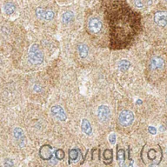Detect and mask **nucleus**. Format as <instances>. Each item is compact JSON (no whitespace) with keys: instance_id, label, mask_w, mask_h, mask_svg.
I'll return each mask as SVG.
<instances>
[{"instance_id":"obj_1","label":"nucleus","mask_w":167,"mask_h":167,"mask_svg":"<svg viewBox=\"0 0 167 167\" xmlns=\"http://www.w3.org/2000/svg\"><path fill=\"white\" fill-rule=\"evenodd\" d=\"M105 18L109 27L112 50H124L131 46L142 32V18L126 0H105Z\"/></svg>"},{"instance_id":"obj_2","label":"nucleus","mask_w":167,"mask_h":167,"mask_svg":"<svg viewBox=\"0 0 167 167\" xmlns=\"http://www.w3.org/2000/svg\"><path fill=\"white\" fill-rule=\"evenodd\" d=\"M145 72L148 81L152 84L163 80L167 73V54L165 52L151 54L146 63Z\"/></svg>"},{"instance_id":"obj_3","label":"nucleus","mask_w":167,"mask_h":167,"mask_svg":"<svg viewBox=\"0 0 167 167\" xmlns=\"http://www.w3.org/2000/svg\"><path fill=\"white\" fill-rule=\"evenodd\" d=\"M151 21L152 24L156 27L155 31L164 33L165 38H167V6L155 11L152 14Z\"/></svg>"},{"instance_id":"obj_4","label":"nucleus","mask_w":167,"mask_h":167,"mask_svg":"<svg viewBox=\"0 0 167 167\" xmlns=\"http://www.w3.org/2000/svg\"><path fill=\"white\" fill-rule=\"evenodd\" d=\"M28 60L32 65H41L44 62V54L37 44L32 45L28 52Z\"/></svg>"},{"instance_id":"obj_5","label":"nucleus","mask_w":167,"mask_h":167,"mask_svg":"<svg viewBox=\"0 0 167 167\" xmlns=\"http://www.w3.org/2000/svg\"><path fill=\"white\" fill-rule=\"evenodd\" d=\"M135 119V115L130 110L122 111L119 116V123L123 127H128L133 124Z\"/></svg>"},{"instance_id":"obj_6","label":"nucleus","mask_w":167,"mask_h":167,"mask_svg":"<svg viewBox=\"0 0 167 167\" xmlns=\"http://www.w3.org/2000/svg\"><path fill=\"white\" fill-rule=\"evenodd\" d=\"M97 115L101 123L106 124L107 122L110 120V118H111V110L107 105H101L100 106H99L98 108Z\"/></svg>"},{"instance_id":"obj_7","label":"nucleus","mask_w":167,"mask_h":167,"mask_svg":"<svg viewBox=\"0 0 167 167\" xmlns=\"http://www.w3.org/2000/svg\"><path fill=\"white\" fill-rule=\"evenodd\" d=\"M35 13L40 20L51 21L54 18V12L51 10H45L42 7H38L35 10Z\"/></svg>"},{"instance_id":"obj_8","label":"nucleus","mask_w":167,"mask_h":167,"mask_svg":"<svg viewBox=\"0 0 167 167\" xmlns=\"http://www.w3.org/2000/svg\"><path fill=\"white\" fill-rule=\"evenodd\" d=\"M103 28V24L98 18H92L88 22V30L92 34H98Z\"/></svg>"},{"instance_id":"obj_9","label":"nucleus","mask_w":167,"mask_h":167,"mask_svg":"<svg viewBox=\"0 0 167 167\" xmlns=\"http://www.w3.org/2000/svg\"><path fill=\"white\" fill-rule=\"evenodd\" d=\"M51 112L53 115L56 119H58L60 121H65L66 120V114L65 112L64 109L60 106V105H53L51 108Z\"/></svg>"},{"instance_id":"obj_10","label":"nucleus","mask_w":167,"mask_h":167,"mask_svg":"<svg viewBox=\"0 0 167 167\" xmlns=\"http://www.w3.org/2000/svg\"><path fill=\"white\" fill-rule=\"evenodd\" d=\"M39 156L43 160H51L52 158V147L45 145L39 149Z\"/></svg>"},{"instance_id":"obj_11","label":"nucleus","mask_w":167,"mask_h":167,"mask_svg":"<svg viewBox=\"0 0 167 167\" xmlns=\"http://www.w3.org/2000/svg\"><path fill=\"white\" fill-rule=\"evenodd\" d=\"M81 129H82V132L85 134V135H87V136H91L92 133V125H91V123L86 119H84L82 120Z\"/></svg>"},{"instance_id":"obj_12","label":"nucleus","mask_w":167,"mask_h":167,"mask_svg":"<svg viewBox=\"0 0 167 167\" xmlns=\"http://www.w3.org/2000/svg\"><path fill=\"white\" fill-rule=\"evenodd\" d=\"M78 55L81 58H85L88 54H89V48L85 44H83V43H80L78 45Z\"/></svg>"},{"instance_id":"obj_13","label":"nucleus","mask_w":167,"mask_h":167,"mask_svg":"<svg viewBox=\"0 0 167 167\" xmlns=\"http://www.w3.org/2000/svg\"><path fill=\"white\" fill-rule=\"evenodd\" d=\"M104 163L105 165H110L113 159V152L111 149H105L103 152Z\"/></svg>"},{"instance_id":"obj_14","label":"nucleus","mask_w":167,"mask_h":167,"mask_svg":"<svg viewBox=\"0 0 167 167\" xmlns=\"http://www.w3.org/2000/svg\"><path fill=\"white\" fill-rule=\"evenodd\" d=\"M134 5L138 9H144L152 3V0H132Z\"/></svg>"},{"instance_id":"obj_15","label":"nucleus","mask_w":167,"mask_h":167,"mask_svg":"<svg viewBox=\"0 0 167 167\" xmlns=\"http://www.w3.org/2000/svg\"><path fill=\"white\" fill-rule=\"evenodd\" d=\"M117 160L120 166H123L125 161V150L124 149H119L117 151Z\"/></svg>"},{"instance_id":"obj_16","label":"nucleus","mask_w":167,"mask_h":167,"mask_svg":"<svg viewBox=\"0 0 167 167\" xmlns=\"http://www.w3.org/2000/svg\"><path fill=\"white\" fill-rule=\"evenodd\" d=\"M118 67L121 72H126L127 70H129V68L131 67V62L126 60V59H122V60L119 61Z\"/></svg>"},{"instance_id":"obj_17","label":"nucleus","mask_w":167,"mask_h":167,"mask_svg":"<svg viewBox=\"0 0 167 167\" xmlns=\"http://www.w3.org/2000/svg\"><path fill=\"white\" fill-rule=\"evenodd\" d=\"M15 10H16V7H15V5L12 2H6L4 5V11L8 15L13 14Z\"/></svg>"},{"instance_id":"obj_18","label":"nucleus","mask_w":167,"mask_h":167,"mask_svg":"<svg viewBox=\"0 0 167 167\" xmlns=\"http://www.w3.org/2000/svg\"><path fill=\"white\" fill-rule=\"evenodd\" d=\"M74 18V13L72 12H70V11H67L65 13L63 14L62 16V22L64 24H69L70 22L73 20Z\"/></svg>"},{"instance_id":"obj_19","label":"nucleus","mask_w":167,"mask_h":167,"mask_svg":"<svg viewBox=\"0 0 167 167\" xmlns=\"http://www.w3.org/2000/svg\"><path fill=\"white\" fill-rule=\"evenodd\" d=\"M78 156H79V150L75 149V148L70 150V151H69V164L71 163V161L70 160H77V159H78Z\"/></svg>"},{"instance_id":"obj_20","label":"nucleus","mask_w":167,"mask_h":167,"mask_svg":"<svg viewBox=\"0 0 167 167\" xmlns=\"http://www.w3.org/2000/svg\"><path fill=\"white\" fill-rule=\"evenodd\" d=\"M14 137L18 140H24L25 139V135L24 132L20 128H15L14 129Z\"/></svg>"},{"instance_id":"obj_21","label":"nucleus","mask_w":167,"mask_h":167,"mask_svg":"<svg viewBox=\"0 0 167 167\" xmlns=\"http://www.w3.org/2000/svg\"><path fill=\"white\" fill-rule=\"evenodd\" d=\"M65 152L62 149H58L55 152V158L58 160H63L65 159Z\"/></svg>"},{"instance_id":"obj_22","label":"nucleus","mask_w":167,"mask_h":167,"mask_svg":"<svg viewBox=\"0 0 167 167\" xmlns=\"http://www.w3.org/2000/svg\"><path fill=\"white\" fill-rule=\"evenodd\" d=\"M147 157L150 160H154L156 159V152L154 151L153 149H151L147 153Z\"/></svg>"},{"instance_id":"obj_23","label":"nucleus","mask_w":167,"mask_h":167,"mask_svg":"<svg viewBox=\"0 0 167 167\" xmlns=\"http://www.w3.org/2000/svg\"><path fill=\"white\" fill-rule=\"evenodd\" d=\"M116 139H117V137H116V134L115 133H112L109 136V142H110V144H111L112 145H115Z\"/></svg>"},{"instance_id":"obj_24","label":"nucleus","mask_w":167,"mask_h":167,"mask_svg":"<svg viewBox=\"0 0 167 167\" xmlns=\"http://www.w3.org/2000/svg\"><path fill=\"white\" fill-rule=\"evenodd\" d=\"M5 165H7V166H12V165H13V162L11 160V159H8V160L5 161Z\"/></svg>"},{"instance_id":"obj_25","label":"nucleus","mask_w":167,"mask_h":167,"mask_svg":"<svg viewBox=\"0 0 167 167\" xmlns=\"http://www.w3.org/2000/svg\"><path fill=\"white\" fill-rule=\"evenodd\" d=\"M148 130H149V132H151L152 134L156 133V129H155V128H152V126H149Z\"/></svg>"},{"instance_id":"obj_26","label":"nucleus","mask_w":167,"mask_h":167,"mask_svg":"<svg viewBox=\"0 0 167 167\" xmlns=\"http://www.w3.org/2000/svg\"><path fill=\"white\" fill-rule=\"evenodd\" d=\"M163 1H164V2H165V5H166V6H167V0H163Z\"/></svg>"}]
</instances>
